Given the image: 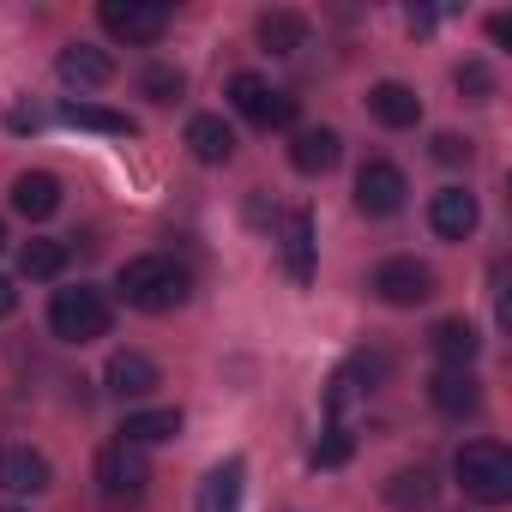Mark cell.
I'll return each instance as SVG.
<instances>
[{"label": "cell", "instance_id": "1", "mask_svg": "<svg viewBox=\"0 0 512 512\" xmlns=\"http://www.w3.org/2000/svg\"><path fill=\"white\" fill-rule=\"evenodd\" d=\"M115 290H121L127 308H139V314H169V308H181V302L193 296V272L175 260V253H139V260L121 266Z\"/></svg>", "mask_w": 512, "mask_h": 512}, {"label": "cell", "instance_id": "2", "mask_svg": "<svg viewBox=\"0 0 512 512\" xmlns=\"http://www.w3.org/2000/svg\"><path fill=\"white\" fill-rule=\"evenodd\" d=\"M458 482H464V494L482 500V506L512 500V452H506L500 440H470V446L458 452Z\"/></svg>", "mask_w": 512, "mask_h": 512}, {"label": "cell", "instance_id": "3", "mask_svg": "<svg viewBox=\"0 0 512 512\" xmlns=\"http://www.w3.org/2000/svg\"><path fill=\"white\" fill-rule=\"evenodd\" d=\"M49 326H55V338L61 344H91V338H103L109 332V302H103V290H55V302H49Z\"/></svg>", "mask_w": 512, "mask_h": 512}, {"label": "cell", "instance_id": "4", "mask_svg": "<svg viewBox=\"0 0 512 512\" xmlns=\"http://www.w3.org/2000/svg\"><path fill=\"white\" fill-rule=\"evenodd\" d=\"M145 482H151V464H145L139 446L115 440V446L97 452V488H103L109 506H133V500H145Z\"/></svg>", "mask_w": 512, "mask_h": 512}, {"label": "cell", "instance_id": "5", "mask_svg": "<svg viewBox=\"0 0 512 512\" xmlns=\"http://www.w3.org/2000/svg\"><path fill=\"white\" fill-rule=\"evenodd\" d=\"M229 103L253 121V127H290L296 121V97H284L272 79H260V73H235L229 79Z\"/></svg>", "mask_w": 512, "mask_h": 512}, {"label": "cell", "instance_id": "6", "mask_svg": "<svg viewBox=\"0 0 512 512\" xmlns=\"http://www.w3.org/2000/svg\"><path fill=\"white\" fill-rule=\"evenodd\" d=\"M97 19L115 43H157L169 31V7H151V0H103Z\"/></svg>", "mask_w": 512, "mask_h": 512}, {"label": "cell", "instance_id": "7", "mask_svg": "<svg viewBox=\"0 0 512 512\" xmlns=\"http://www.w3.org/2000/svg\"><path fill=\"white\" fill-rule=\"evenodd\" d=\"M374 296L392 308H422L434 296V272L422 260H380L374 266Z\"/></svg>", "mask_w": 512, "mask_h": 512}, {"label": "cell", "instance_id": "8", "mask_svg": "<svg viewBox=\"0 0 512 512\" xmlns=\"http://www.w3.org/2000/svg\"><path fill=\"white\" fill-rule=\"evenodd\" d=\"M404 169L398 163H362V175H356V205L368 211V217H392L398 205H404Z\"/></svg>", "mask_w": 512, "mask_h": 512}, {"label": "cell", "instance_id": "9", "mask_svg": "<svg viewBox=\"0 0 512 512\" xmlns=\"http://www.w3.org/2000/svg\"><path fill=\"white\" fill-rule=\"evenodd\" d=\"M55 73H61V85H79V91H103V85L115 79V55H109V49H91V43H73V49H61Z\"/></svg>", "mask_w": 512, "mask_h": 512}, {"label": "cell", "instance_id": "10", "mask_svg": "<svg viewBox=\"0 0 512 512\" xmlns=\"http://www.w3.org/2000/svg\"><path fill=\"white\" fill-rule=\"evenodd\" d=\"M0 488L7 494H43L49 488V458L37 446H0Z\"/></svg>", "mask_w": 512, "mask_h": 512}, {"label": "cell", "instance_id": "11", "mask_svg": "<svg viewBox=\"0 0 512 512\" xmlns=\"http://www.w3.org/2000/svg\"><path fill=\"white\" fill-rule=\"evenodd\" d=\"M428 223H434L440 241H464V235L476 229V193H464V187H440V193L428 199Z\"/></svg>", "mask_w": 512, "mask_h": 512}, {"label": "cell", "instance_id": "12", "mask_svg": "<svg viewBox=\"0 0 512 512\" xmlns=\"http://www.w3.org/2000/svg\"><path fill=\"white\" fill-rule=\"evenodd\" d=\"M13 211L31 217V223L55 217V211H61V181H55L49 169H25V175L13 181Z\"/></svg>", "mask_w": 512, "mask_h": 512}, {"label": "cell", "instance_id": "13", "mask_svg": "<svg viewBox=\"0 0 512 512\" xmlns=\"http://www.w3.org/2000/svg\"><path fill=\"white\" fill-rule=\"evenodd\" d=\"M368 109H374L380 127H416V121H422V97H416L410 85H398V79H380V85L368 91Z\"/></svg>", "mask_w": 512, "mask_h": 512}, {"label": "cell", "instance_id": "14", "mask_svg": "<svg viewBox=\"0 0 512 512\" xmlns=\"http://www.w3.org/2000/svg\"><path fill=\"white\" fill-rule=\"evenodd\" d=\"M103 380H109V392H115V398H145V392H157V362H151V356H139V350H115Z\"/></svg>", "mask_w": 512, "mask_h": 512}, {"label": "cell", "instance_id": "15", "mask_svg": "<svg viewBox=\"0 0 512 512\" xmlns=\"http://www.w3.org/2000/svg\"><path fill=\"white\" fill-rule=\"evenodd\" d=\"M187 151H193L199 163H229V157H235V127H229L223 115H193V121H187Z\"/></svg>", "mask_w": 512, "mask_h": 512}, {"label": "cell", "instance_id": "16", "mask_svg": "<svg viewBox=\"0 0 512 512\" xmlns=\"http://www.w3.org/2000/svg\"><path fill=\"white\" fill-rule=\"evenodd\" d=\"M428 398H434V410H446V416H470V410L482 404L470 368H440V374L428 380Z\"/></svg>", "mask_w": 512, "mask_h": 512}, {"label": "cell", "instance_id": "17", "mask_svg": "<svg viewBox=\"0 0 512 512\" xmlns=\"http://www.w3.org/2000/svg\"><path fill=\"white\" fill-rule=\"evenodd\" d=\"M241 482H247V464H241V458H223V464L199 482V506H193V512H235V506H241Z\"/></svg>", "mask_w": 512, "mask_h": 512}, {"label": "cell", "instance_id": "18", "mask_svg": "<svg viewBox=\"0 0 512 512\" xmlns=\"http://www.w3.org/2000/svg\"><path fill=\"white\" fill-rule=\"evenodd\" d=\"M338 151H344V145H338L332 127H302V133L290 139V163H296L302 175H326V169L338 163Z\"/></svg>", "mask_w": 512, "mask_h": 512}, {"label": "cell", "instance_id": "19", "mask_svg": "<svg viewBox=\"0 0 512 512\" xmlns=\"http://www.w3.org/2000/svg\"><path fill=\"white\" fill-rule=\"evenodd\" d=\"M284 260H290V278L296 284L314 278V217L308 211H290L284 217Z\"/></svg>", "mask_w": 512, "mask_h": 512}, {"label": "cell", "instance_id": "20", "mask_svg": "<svg viewBox=\"0 0 512 512\" xmlns=\"http://www.w3.org/2000/svg\"><path fill=\"white\" fill-rule=\"evenodd\" d=\"M428 344H434V356H440L446 368H470V356L482 350V338H476V326H470V320H440Z\"/></svg>", "mask_w": 512, "mask_h": 512}, {"label": "cell", "instance_id": "21", "mask_svg": "<svg viewBox=\"0 0 512 512\" xmlns=\"http://www.w3.org/2000/svg\"><path fill=\"white\" fill-rule=\"evenodd\" d=\"M181 434V410H133L127 416V428H121V440L127 446H163V440H175Z\"/></svg>", "mask_w": 512, "mask_h": 512}, {"label": "cell", "instance_id": "22", "mask_svg": "<svg viewBox=\"0 0 512 512\" xmlns=\"http://www.w3.org/2000/svg\"><path fill=\"white\" fill-rule=\"evenodd\" d=\"M253 31H260V43L272 55H296L308 43V19L302 13H260V25H253Z\"/></svg>", "mask_w": 512, "mask_h": 512}, {"label": "cell", "instance_id": "23", "mask_svg": "<svg viewBox=\"0 0 512 512\" xmlns=\"http://www.w3.org/2000/svg\"><path fill=\"white\" fill-rule=\"evenodd\" d=\"M386 506L392 512H428L434 506V476L428 470H398L386 482Z\"/></svg>", "mask_w": 512, "mask_h": 512}, {"label": "cell", "instance_id": "24", "mask_svg": "<svg viewBox=\"0 0 512 512\" xmlns=\"http://www.w3.org/2000/svg\"><path fill=\"white\" fill-rule=\"evenodd\" d=\"M61 121H67V127H85V133H109V139H127V133H133V121H127V115L97 109V103H67V109H61Z\"/></svg>", "mask_w": 512, "mask_h": 512}, {"label": "cell", "instance_id": "25", "mask_svg": "<svg viewBox=\"0 0 512 512\" xmlns=\"http://www.w3.org/2000/svg\"><path fill=\"white\" fill-rule=\"evenodd\" d=\"M61 266H67V247L49 241V235H37V241L19 247V272H25V278H55Z\"/></svg>", "mask_w": 512, "mask_h": 512}, {"label": "cell", "instance_id": "26", "mask_svg": "<svg viewBox=\"0 0 512 512\" xmlns=\"http://www.w3.org/2000/svg\"><path fill=\"white\" fill-rule=\"evenodd\" d=\"M458 91H464L470 103H488V91H494V73H488L482 61H464V67H458Z\"/></svg>", "mask_w": 512, "mask_h": 512}, {"label": "cell", "instance_id": "27", "mask_svg": "<svg viewBox=\"0 0 512 512\" xmlns=\"http://www.w3.org/2000/svg\"><path fill=\"white\" fill-rule=\"evenodd\" d=\"M145 97H151V103H175V97H181V73H175V67H151V73H145Z\"/></svg>", "mask_w": 512, "mask_h": 512}, {"label": "cell", "instance_id": "28", "mask_svg": "<svg viewBox=\"0 0 512 512\" xmlns=\"http://www.w3.org/2000/svg\"><path fill=\"white\" fill-rule=\"evenodd\" d=\"M344 458H350V434H344V428H326V440L314 446V464L332 470V464H344Z\"/></svg>", "mask_w": 512, "mask_h": 512}, {"label": "cell", "instance_id": "29", "mask_svg": "<svg viewBox=\"0 0 512 512\" xmlns=\"http://www.w3.org/2000/svg\"><path fill=\"white\" fill-rule=\"evenodd\" d=\"M434 157H440V163H470V139L440 133V139H434Z\"/></svg>", "mask_w": 512, "mask_h": 512}, {"label": "cell", "instance_id": "30", "mask_svg": "<svg viewBox=\"0 0 512 512\" xmlns=\"http://www.w3.org/2000/svg\"><path fill=\"white\" fill-rule=\"evenodd\" d=\"M19 308V290H13V278H0V320H7Z\"/></svg>", "mask_w": 512, "mask_h": 512}, {"label": "cell", "instance_id": "31", "mask_svg": "<svg viewBox=\"0 0 512 512\" xmlns=\"http://www.w3.org/2000/svg\"><path fill=\"white\" fill-rule=\"evenodd\" d=\"M0 247H7V229H0Z\"/></svg>", "mask_w": 512, "mask_h": 512}, {"label": "cell", "instance_id": "32", "mask_svg": "<svg viewBox=\"0 0 512 512\" xmlns=\"http://www.w3.org/2000/svg\"><path fill=\"white\" fill-rule=\"evenodd\" d=\"M0 512H19V506H0Z\"/></svg>", "mask_w": 512, "mask_h": 512}]
</instances>
